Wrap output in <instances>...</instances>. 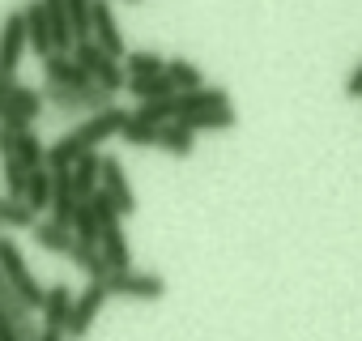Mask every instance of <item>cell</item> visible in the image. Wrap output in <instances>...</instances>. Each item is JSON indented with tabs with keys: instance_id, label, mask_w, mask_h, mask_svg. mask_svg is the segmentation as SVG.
<instances>
[{
	"instance_id": "27",
	"label": "cell",
	"mask_w": 362,
	"mask_h": 341,
	"mask_svg": "<svg viewBox=\"0 0 362 341\" xmlns=\"http://www.w3.org/2000/svg\"><path fill=\"white\" fill-rule=\"evenodd\" d=\"M73 235H77V239L98 243V214H94V205H90V201H77V214H73Z\"/></svg>"
},
{
	"instance_id": "2",
	"label": "cell",
	"mask_w": 362,
	"mask_h": 341,
	"mask_svg": "<svg viewBox=\"0 0 362 341\" xmlns=\"http://www.w3.org/2000/svg\"><path fill=\"white\" fill-rule=\"evenodd\" d=\"M0 273H5L13 286H18V294L39 311L43 307V299H47V286H39L35 282V273H30V265H26V256H22V248L13 243V239H5L0 235Z\"/></svg>"
},
{
	"instance_id": "8",
	"label": "cell",
	"mask_w": 362,
	"mask_h": 341,
	"mask_svg": "<svg viewBox=\"0 0 362 341\" xmlns=\"http://www.w3.org/2000/svg\"><path fill=\"white\" fill-rule=\"evenodd\" d=\"M90 39L103 47V52H111V56H119L124 60V35H119V22H115V9H111V0H94L90 5Z\"/></svg>"
},
{
	"instance_id": "15",
	"label": "cell",
	"mask_w": 362,
	"mask_h": 341,
	"mask_svg": "<svg viewBox=\"0 0 362 341\" xmlns=\"http://www.w3.org/2000/svg\"><path fill=\"white\" fill-rule=\"evenodd\" d=\"M35 231V243L43 248V252H52V256H69L73 252V226H60V222H35L30 226Z\"/></svg>"
},
{
	"instance_id": "9",
	"label": "cell",
	"mask_w": 362,
	"mask_h": 341,
	"mask_svg": "<svg viewBox=\"0 0 362 341\" xmlns=\"http://www.w3.org/2000/svg\"><path fill=\"white\" fill-rule=\"evenodd\" d=\"M43 81H52V86H69V90H77V86H94V77L73 60V52H52V56H43Z\"/></svg>"
},
{
	"instance_id": "1",
	"label": "cell",
	"mask_w": 362,
	"mask_h": 341,
	"mask_svg": "<svg viewBox=\"0 0 362 341\" xmlns=\"http://www.w3.org/2000/svg\"><path fill=\"white\" fill-rule=\"evenodd\" d=\"M73 60L94 77V86H103L107 94H119L124 86H128V73H124V60L119 56H111V52H103L94 39H77L73 43Z\"/></svg>"
},
{
	"instance_id": "20",
	"label": "cell",
	"mask_w": 362,
	"mask_h": 341,
	"mask_svg": "<svg viewBox=\"0 0 362 341\" xmlns=\"http://www.w3.org/2000/svg\"><path fill=\"white\" fill-rule=\"evenodd\" d=\"M162 73L175 81V90H192V86H205V73H201V69H197V60H188V56H170Z\"/></svg>"
},
{
	"instance_id": "13",
	"label": "cell",
	"mask_w": 362,
	"mask_h": 341,
	"mask_svg": "<svg viewBox=\"0 0 362 341\" xmlns=\"http://www.w3.org/2000/svg\"><path fill=\"white\" fill-rule=\"evenodd\" d=\"M43 9H47V26H52V52H73L77 35L69 22V5L64 0H43Z\"/></svg>"
},
{
	"instance_id": "22",
	"label": "cell",
	"mask_w": 362,
	"mask_h": 341,
	"mask_svg": "<svg viewBox=\"0 0 362 341\" xmlns=\"http://www.w3.org/2000/svg\"><path fill=\"white\" fill-rule=\"evenodd\" d=\"M0 226H9V231H30V226H35V209H30L26 201L0 197Z\"/></svg>"
},
{
	"instance_id": "23",
	"label": "cell",
	"mask_w": 362,
	"mask_h": 341,
	"mask_svg": "<svg viewBox=\"0 0 362 341\" xmlns=\"http://www.w3.org/2000/svg\"><path fill=\"white\" fill-rule=\"evenodd\" d=\"M179 94V90H175ZM175 94L170 98H153V103H141L132 115L136 120H145V124H153V128H162V124H170V120H179V107H175Z\"/></svg>"
},
{
	"instance_id": "18",
	"label": "cell",
	"mask_w": 362,
	"mask_h": 341,
	"mask_svg": "<svg viewBox=\"0 0 362 341\" xmlns=\"http://www.w3.org/2000/svg\"><path fill=\"white\" fill-rule=\"evenodd\" d=\"M13 154L26 170H39L47 166V145L35 137V128H13Z\"/></svg>"
},
{
	"instance_id": "4",
	"label": "cell",
	"mask_w": 362,
	"mask_h": 341,
	"mask_svg": "<svg viewBox=\"0 0 362 341\" xmlns=\"http://www.w3.org/2000/svg\"><path fill=\"white\" fill-rule=\"evenodd\" d=\"M166 294V282L158 273H136V269H124V273H111L107 277V299H162Z\"/></svg>"
},
{
	"instance_id": "3",
	"label": "cell",
	"mask_w": 362,
	"mask_h": 341,
	"mask_svg": "<svg viewBox=\"0 0 362 341\" xmlns=\"http://www.w3.org/2000/svg\"><path fill=\"white\" fill-rule=\"evenodd\" d=\"M124 120H128V111L124 107H115V103H107L103 111H94V115H86L69 137L81 145V149H98L103 141H111V137H119V128H124Z\"/></svg>"
},
{
	"instance_id": "5",
	"label": "cell",
	"mask_w": 362,
	"mask_h": 341,
	"mask_svg": "<svg viewBox=\"0 0 362 341\" xmlns=\"http://www.w3.org/2000/svg\"><path fill=\"white\" fill-rule=\"evenodd\" d=\"M98 184H103V192L119 205V214L128 218V214H136V192H132V184H128V170H124V162L115 158V154H98Z\"/></svg>"
},
{
	"instance_id": "17",
	"label": "cell",
	"mask_w": 362,
	"mask_h": 341,
	"mask_svg": "<svg viewBox=\"0 0 362 341\" xmlns=\"http://www.w3.org/2000/svg\"><path fill=\"white\" fill-rule=\"evenodd\" d=\"M69 175H73V192L86 201V197H94V188H98V149H86L73 166H69Z\"/></svg>"
},
{
	"instance_id": "11",
	"label": "cell",
	"mask_w": 362,
	"mask_h": 341,
	"mask_svg": "<svg viewBox=\"0 0 362 341\" xmlns=\"http://www.w3.org/2000/svg\"><path fill=\"white\" fill-rule=\"evenodd\" d=\"M22 18H26V43L35 47V56H52V26H47L43 0H26Z\"/></svg>"
},
{
	"instance_id": "28",
	"label": "cell",
	"mask_w": 362,
	"mask_h": 341,
	"mask_svg": "<svg viewBox=\"0 0 362 341\" xmlns=\"http://www.w3.org/2000/svg\"><path fill=\"white\" fill-rule=\"evenodd\" d=\"M18 81L9 77V73H0V120H5V111H9V90H13Z\"/></svg>"
},
{
	"instance_id": "12",
	"label": "cell",
	"mask_w": 362,
	"mask_h": 341,
	"mask_svg": "<svg viewBox=\"0 0 362 341\" xmlns=\"http://www.w3.org/2000/svg\"><path fill=\"white\" fill-rule=\"evenodd\" d=\"M158 149H166L170 158H192V149H197V132H192L184 120H170V124L158 128Z\"/></svg>"
},
{
	"instance_id": "6",
	"label": "cell",
	"mask_w": 362,
	"mask_h": 341,
	"mask_svg": "<svg viewBox=\"0 0 362 341\" xmlns=\"http://www.w3.org/2000/svg\"><path fill=\"white\" fill-rule=\"evenodd\" d=\"M103 303H107V282H90V286L73 299V311H69L64 337H86V333L94 328V320H98Z\"/></svg>"
},
{
	"instance_id": "14",
	"label": "cell",
	"mask_w": 362,
	"mask_h": 341,
	"mask_svg": "<svg viewBox=\"0 0 362 341\" xmlns=\"http://www.w3.org/2000/svg\"><path fill=\"white\" fill-rule=\"evenodd\" d=\"M184 124L192 132H230L239 124V111L226 103V107H209V111H197V115H184Z\"/></svg>"
},
{
	"instance_id": "30",
	"label": "cell",
	"mask_w": 362,
	"mask_h": 341,
	"mask_svg": "<svg viewBox=\"0 0 362 341\" xmlns=\"http://www.w3.org/2000/svg\"><path fill=\"white\" fill-rule=\"evenodd\" d=\"M35 341H64V328H52V324H43Z\"/></svg>"
},
{
	"instance_id": "25",
	"label": "cell",
	"mask_w": 362,
	"mask_h": 341,
	"mask_svg": "<svg viewBox=\"0 0 362 341\" xmlns=\"http://www.w3.org/2000/svg\"><path fill=\"white\" fill-rule=\"evenodd\" d=\"M81 154H86V149H81V145H77V141L64 132L56 145H47V170H69V166H73Z\"/></svg>"
},
{
	"instance_id": "19",
	"label": "cell",
	"mask_w": 362,
	"mask_h": 341,
	"mask_svg": "<svg viewBox=\"0 0 362 341\" xmlns=\"http://www.w3.org/2000/svg\"><path fill=\"white\" fill-rule=\"evenodd\" d=\"M136 103H153V98H170L175 94V81L166 77V73H149V77H128V86H124Z\"/></svg>"
},
{
	"instance_id": "26",
	"label": "cell",
	"mask_w": 362,
	"mask_h": 341,
	"mask_svg": "<svg viewBox=\"0 0 362 341\" xmlns=\"http://www.w3.org/2000/svg\"><path fill=\"white\" fill-rule=\"evenodd\" d=\"M166 60L158 52H124V73L128 77H149V73H162Z\"/></svg>"
},
{
	"instance_id": "29",
	"label": "cell",
	"mask_w": 362,
	"mask_h": 341,
	"mask_svg": "<svg viewBox=\"0 0 362 341\" xmlns=\"http://www.w3.org/2000/svg\"><path fill=\"white\" fill-rule=\"evenodd\" d=\"M345 94H349V98H362V64L345 77Z\"/></svg>"
},
{
	"instance_id": "24",
	"label": "cell",
	"mask_w": 362,
	"mask_h": 341,
	"mask_svg": "<svg viewBox=\"0 0 362 341\" xmlns=\"http://www.w3.org/2000/svg\"><path fill=\"white\" fill-rule=\"evenodd\" d=\"M119 141L132 145V149H149V145H158V128L145 124V120H136V115L128 111V120H124V128H119Z\"/></svg>"
},
{
	"instance_id": "16",
	"label": "cell",
	"mask_w": 362,
	"mask_h": 341,
	"mask_svg": "<svg viewBox=\"0 0 362 341\" xmlns=\"http://www.w3.org/2000/svg\"><path fill=\"white\" fill-rule=\"evenodd\" d=\"M73 290L64 286V282H56V286H47V299H43V324H52V328H64L69 324V311H73Z\"/></svg>"
},
{
	"instance_id": "10",
	"label": "cell",
	"mask_w": 362,
	"mask_h": 341,
	"mask_svg": "<svg viewBox=\"0 0 362 341\" xmlns=\"http://www.w3.org/2000/svg\"><path fill=\"white\" fill-rule=\"evenodd\" d=\"M226 103H230V90H226V86H192V90H179V94H175L179 120H184V115H197V111H209V107H226Z\"/></svg>"
},
{
	"instance_id": "7",
	"label": "cell",
	"mask_w": 362,
	"mask_h": 341,
	"mask_svg": "<svg viewBox=\"0 0 362 341\" xmlns=\"http://www.w3.org/2000/svg\"><path fill=\"white\" fill-rule=\"evenodd\" d=\"M26 47H30L26 43V18H22V9H9L5 22H0V73L13 77Z\"/></svg>"
},
{
	"instance_id": "31",
	"label": "cell",
	"mask_w": 362,
	"mask_h": 341,
	"mask_svg": "<svg viewBox=\"0 0 362 341\" xmlns=\"http://www.w3.org/2000/svg\"><path fill=\"white\" fill-rule=\"evenodd\" d=\"M132 5H136V0H132Z\"/></svg>"
},
{
	"instance_id": "21",
	"label": "cell",
	"mask_w": 362,
	"mask_h": 341,
	"mask_svg": "<svg viewBox=\"0 0 362 341\" xmlns=\"http://www.w3.org/2000/svg\"><path fill=\"white\" fill-rule=\"evenodd\" d=\"M22 201H26L35 214L52 205V170H47V166H39V170H30V175H26V197H22Z\"/></svg>"
}]
</instances>
